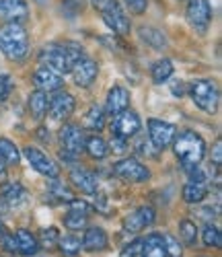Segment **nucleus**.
<instances>
[{
  "instance_id": "nucleus-1",
  "label": "nucleus",
  "mask_w": 222,
  "mask_h": 257,
  "mask_svg": "<svg viewBox=\"0 0 222 257\" xmlns=\"http://www.w3.org/2000/svg\"><path fill=\"white\" fill-rule=\"evenodd\" d=\"M84 58L82 48L74 46V44H64V46H46L39 54V60L43 66H48L52 70H56L58 74H68L72 70V66Z\"/></svg>"
},
{
  "instance_id": "nucleus-2",
  "label": "nucleus",
  "mask_w": 222,
  "mask_h": 257,
  "mask_svg": "<svg viewBox=\"0 0 222 257\" xmlns=\"http://www.w3.org/2000/svg\"><path fill=\"white\" fill-rule=\"evenodd\" d=\"M0 50L9 60H23L29 54V35L21 23H5L0 27Z\"/></svg>"
},
{
  "instance_id": "nucleus-3",
  "label": "nucleus",
  "mask_w": 222,
  "mask_h": 257,
  "mask_svg": "<svg viewBox=\"0 0 222 257\" xmlns=\"http://www.w3.org/2000/svg\"><path fill=\"white\" fill-rule=\"evenodd\" d=\"M173 151H175L177 159H179L185 167L199 165L202 159L206 157V142L199 134L185 130L179 136L173 138Z\"/></svg>"
},
{
  "instance_id": "nucleus-4",
  "label": "nucleus",
  "mask_w": 222,
  "mask_h": 257,
  "mask_svg": "<svg viewBox=\"0 0 222 257\" xmlns=\"http://www.w3.org/2000/svg\"><path fill=\"white\" fill-rule=\"evenodd\" d=\"M189 95H191L193 103H195L202 111L214 113V111L218 109L220 93H218V87L214 84V80H208V78L193 80L191 87H189Z\"/></svg>"
},
{
  "instance_id": "nucleus-5",
  "label": "nucleus",
  "mask_w": 222,
  "mask_h": 257,
  "mask_svg": "<svg viewBox=\"0 0 222 257\" xmlns=\"http://www.w3.org/2000/svg\"><path fill=\"white\" fill-rule=\"evenodd\" d=\"M187 23L197 31V33H206L210 27V21H212V7L208 0H189L187 3Z\"/></svg>"
},
{
  "instance_id": "nucleus-6",
  "label": "nucleus",
  "mask_w": 222,
  "mask_h": 257,
  "mask_svg": "<svg viewBox=\"0 0 222 257\" xmlns=\"http://www.w3.org/2000/svg\"><path fill=\"white\" fill-rule=\"evenodd\" d=\"M177 136V127L163 119H148V138L157 151H165L173 144V138Z\"/></svg>"
},
{
  "instance_id": "nucleus-7",
  "label": "nucleus",
  "mask_w": 222,
  "mask_h": 257,
  "mask_svg": "<svg viewBox=\"0 0 222 257\" xmlns=\"http://www.w3.org/2000/svg\"><path fill=\"white\" fill-rule=\"evenodd\" d=\"M114 173L126 181H132V183H144L150 179V171L138 161V159H122L114 165Z\"/></svg>"
},
{
  "instance_id": "nucleus-8",
  "label": "nucleus",
  "mask_w": 222,
  "mask_h": 257,
  "mask_svg": "<svg viewBox=\"0 0 222 257\" xmlns=\"http://www.w3.org/2000/svg\"><path fill=\"white\" fill-rule=\"evenodd\" d=\"M140 127H142V121H140L138 113L124 109L122 113L116 115V121H114V125H111V130H114V136L130 140L132 136H136L140 132Z\"/></svg>"
},
{
  "instance_id": "nucleus-9",
  "label": "nucleus",
  "mask_w": 222,
  "mask_h": 257,
  "mask_svg": "<svg viewBox=\"0 0 222 257\" xmlns=\"http://www.w3.org/2000/svg\"><path fill=\"white\" fill-rule=\"evenodd\" d=\"M23 155H25V159L29 161V165L37 171V173L46 175V177H58L60 167H58L46 153H41L39 148L27 146V148H23Z\"/></svg>"
},
{
  "instance_id": "nucleus-10",
  "label": "nucleus",
  "mask_w": 222,
  "mask_h": 257,
  "mask_svg": "<svg viewBox=\"0 0 222 257\" xmlns=\"http://www.w3.org/2000/svg\"><path fill=\"white\" fill-rule=\"evenodd\" d=\"M60 144L64 148V153L80 155L84 151V134L80 130V125H76V123H64L62 130H60Z\"/></svg>"
},
{
  "instance_id": "nucleus-11",
  "label": "nucleus",
  "mask_w": 222,
  "mask_h": 257,
  "mask_svg": "<svg viewBox=\"0 0 222 257\" xmlns=\"http://www.w3.org/2000/svg\"><path fill=\"white\" fill-rule=\"evenodd\" d=\"M103 21H105V25L114 31L116 35H130V29H132V25H130V19L126 17V13H124V9L120 7V3H114L109 9H105L103 11Z\"/></svg>"
},
{
  "instance_id": "nucleus-12",
  "label": "nucleus",
  "mask_w": 222,
  "mask_h": 257,
  "mask_svg": "<svg viewBox=\"0 0 222 257\" xmlns=\"http://www.w3.org/2000/svg\"><path fill=\"white\" fill-rule=\"evenodd\" d=\"M74 107H76L74 97L66 91H56L54 97L48 101V111L52 119H66L68 115H72Z\"/></svg>"
},
{
  "instance_id": "nucleus-13",
  "label": "nucleus",
  "mask_w": 222,
  "mask_h": 257,
  "mask_svg": "<svg viewBox=\"0 0 222 257\" xmlns=\"http://www.w3.org/2000/svg\"><path fill=\"white\" fill-rule=\"evenodd\" d=\"M33 84L37 91H43V93H54V91H60L62 84H64V76L58 74L56 70L48 68V66H41L35 70L33 74Z\"/></svg>"
},
{
  "instance_id": "nucleus-14",
  "label": "nucleus",
  "mask_w": 222,
  "mask_h": 257,
  "mask_svg": "<svg viewBox=\"0 0 222 257\" xmlns=\"http://www.w3.org/2000/svg\"><path fill=\"white\" fill-rule=\"evenodd\" d=\"M72 76H74V82L78 84V87L86 89V87H91L93 80L97 78V72H99V66H97V62L91 60V58H82L78 60L74 66H72Z\"/></svg>"
},
{
  "instance_id": "nucleus-15",
  "label": "nucleus",
  "mask_w": 222,
  "mask_h": 257,
  "mask_svg": "<svg viewBox=\"0 0 222 257\" xmlns=\"http://www.w3.org/2000/svg\"><path fill=\"white\" fill-rule=\"evenodd\" d=\"M29 15L25 0H0V19L5 23H23Z\"/></svg>"
},
{
  "instance_id": "nucleus-16",
  "label": "nucleus",
  "mask_w": 222,
  "mask_h": 257,
  "mask_svg": "<svg viewBox=\"0 0 222 257\" xmlns=\"http://www.w3.org/2000/svg\"><path fill=\"white\" fill-rule=\"evenodd\" d=\"M154 218H157V214H154V208H150V206H142V208H138L136 212H132L130 216H126V220H124V228L128 230V232H140L142 228H146V226H150L152 222H154Z\"/></svg>"
},
{
  "instance_id": "nucleus-17",
  "label": "nucleus",
  "mask_w": 222,
  "mask_h": 257,
  "mask_svg": "<svg viewBox=\"0 0 222 257\" xmlns=\"http://www.w3.org/2000/svg\"><path fill=\"white\" fill-rule=\"evenodd\" d=\"M70 181L78 191H82V194H97V189H99L97 177L93 173H88V171H84V169H72L70 171Z\"/></svg>"
},
{
  "instance_id": "nucleus-18",
  "label": "nucleus",
  "mask_w": 222,
  "mask_h": 257,
  "mask_svg": "<svg viewBox=\"0 0 222 257\" xmlns=\"http://www.w3.org/2000/svg\"><path fill=\"white\" fill-rule=\"evenodd\" d=\"M15 243H17V253L25 255V257H33L41 249L37 237L31 234L29 230H25V228H21V230L15 232Z\"/></svg>"
},
{
  "instance_id": "nucleus-19",
  "label": "nucleus",
  "mask_w": 222,
  "mask_h": 257,
  "mask_svg": "<svg viewBox=\"0 0 222 257\" xmlns=\"http://www.w3.org/2000/svg\"><path fill=\"white\" fill-rule=\"evenodd\" d=\"M130 105V93L124 87H114L107 93V113L109 115H118L124 109H128Z\"/></svg>"
},
{
  "instance_id": "nucleus-20",
  "label": "nucleus",
  "mask_w": 222,
  "mask_h": 257,
  "mask_svg": "<svg viewBox=\"0 0 222 257\" xmlns=\"http://www.w3.org/2000/svg\"><path fill=\"white\" fill-rule=\"evenodd\" d=\"M29 194H27V189L21 185V183H9L5 185L3 189V202L9 206V208H19V206H23L27 202Z\"/></svg>"
},
{
  "instance_id": "nucleus-21",
  "label": "nucleus",
  "mask_w": 222,
  "mask_h": 257,
  "mask_svg": "<svg viewBox=\"0 0 222 257\" xmlns=\"http://www.w3.org/2000/svg\"><path fill=\"white\" fill-rule=\"evenodd\" d=\"M142 257H167V249H165V241L163 234L150 232L146 239H142V249H140Z\"/></svg>"
},
{
  "instance_id": "nucleus-22",
  "label": "nucleus",
  "mask_w": 222,
  "mask_h": 257,
  "mask_svg": "<svg viewBox=\"0 0 222 257\" xmlns=\"http://www.w3.org/2000/svg\"><path fill=\"white\" fill-rule=\"evenodd\" d=\"M107 247V232L101 226H91L82 237V249L86 251H101Z\"/></svg>"
},
{
  "instance_id": "nucleus-23",
  "label": "nucleus",
  "mask_w": 222,
  "mask_h": 257,
  "mask_svg": "<svg viewBox=\"0 0 222 257\" xmlns=\"http://www.w3.org/2000/svg\"><path fill=\"white\" fill-rule=\"evenodd\" d=\"M48 93L43 91H33L29 95V111L33 115V119H43L48 113Z\"/></svg>"
},
{
  "instance_id": "nucleus-24",
  "label": "nucleus",
  "mask_w": 222,
  "mask_h": 257,
  "mask_svg": "<svg viewBox=\"0 0 222 257\" xmlns=\"http://www.w3.org/2000/svg\"><path fill=\"white\" fill-rule=\"evenodd\" d=\"M181 196L187 204H199V202H204V198L208 196V185L206 183H187L183 185V191H181Z\"/></svg>"
},
{
  "instance_id": "nucleus-25",
  "label": "nucleus",
  "mask_w": 222,
  "mask_h": 257,
  "mask_svg": "<svg viewBox=\"0 0 222 257\" xmlns=\"http://www.w3.org/2000/svg\"><path fill=\"white\" fill-rule=\"evenodd\" d=\"M84 151L88 153V157L95 159V161H101L109 155V146L107 142L101 138V136H91L84 140Z\"/></svg>"
},
{
  "instance_id": "nucleus-26",
  "label": "nucleus",
  "mask_w": 222,
  "mask_h": 257,
  "mask_svg": "<svg viewBox=\"0 0 222 257\" xmlns=\"http://www.w3.org/2000/svg\"><path fill=\"white\" fill-rule=\"evenodd\" d=\"M140 37L142 41H146V44L154 50H163L167 48V37L163 31L154 29V27H140Z\"/></svg>"
},
{
  "instance_id": "nucleus-27",
  "label": "nucleus",
  "mask_w": 222,
  "mask_h": 257,
  "mask_svg": "<svg viewBox=\"0 0 222 257\" xmlns=\"http://www.w3.org/2000/svg\"><path fill=\"white\" fill-rule=\"evenodd\" d=\"M21 161V153L19 148L15 146V142L0 138V163L3 165H19Z\"/></svg>"
},
{
  "instance_id": "nucleus-28",
  "label": "nucleus",
  "mask_w": 222,
  "mask_h": 257,
  "mask_svg": "<svg viewBox=\"0 0 222 257\" xmlns=\"http://www.w3.org/2000/svg\"><path fill=\"white\" fill-rule=\"evenodd\" d=\"M84 125L88 127V130H93V132H101V130H103V125H105V113H103L101 107L93 105L91 109L86 111V115H84Z\"/></svg>"
},
{
  "instance_id": "nucleus-29",
  "label": "nucleus",
  "mask_w": 222,
  "mask_h": 257,
  "mask_svg": "<svg viewBox=\"0 0 222 257\" xmlns=\"http://www.w3.org/2000/svg\"><path fill=\"white\" fill-rule=\"evenodd\" d=\"M48 191H50L54 198H58V200H62V202H72V200H74L72 189H70L68 185H64L58 177H52V181L48 183Z\"/></svg>"
},
{
  "instance_id": "nucleus-30",
  "label": "nucleus",
  "mask_w": 222,
  "mask_h": 257,
  "mask_svg": "<svg viewBox=\"0 0 222 257\" xmlns=\"http://www.w3.org/2000/svg\"><path fill=\"white\" fill-rule=\"evenodd\" d=\"M173 76V62L171 60H159L157 64L152 66V80L154 82H167Z\"/></svg>"
},
{
  "instance_id": "nucleus-31",
  "label": "nucleus",
  "mask_w": 222,
  "mask_h": 257,
  "mask_svg": "<svg viewBox=\"0 0 222 257\" xmlns=\"http://www.w3.org/2000/svg\"><path fill=\"white\" fill-rule=\"evenodd\" d=\"M202 239H204V245L206 247H214V249H220L222 247V232L212 222H206V226L202 230Z\"/></svg>"
},
{
  "instance_id": "nucleus-32",
  "label": "nucleus",
  "mask_w": 222,
  "mask_h": 257,
  "mask_svg": "<svg viewBox=\"0 0 222 257\" xmlns=\"http://www.w3.org/2000/svg\"><path fill=\"white\" fill-rule=\"evenodd\" d=\"M86 218H88V214L70 210V212L64 216V226H66V228H70V230H80V228L86 226Z\"/></svg>"
},
{
  "instance_id": "nucleus-33",
  "label": "nucleus",
  "mask_w": 222,
  "mask_h": 257,
  "mask_svg": "<svg viewBox=\"0 0 222 257\" xmlns=\"http://www.w3.org/2000/svg\"><path fill=\"white\" fill-rule=\"evenodd\" d=\"M58 245H60V251H62L64 255H68V257L78 255L80 249H82V243H80V239H76V237H60Z\"/></svg>"
},
{
  "instance_id": "nucleus-34",
  "label": "nucleus",
  "mask_w": 222,
  "mask_h": 257,
  "mask_svg": "<svg viewBox=\"0 0 222 257\" xmlns=\"http://www.w3.org/2000/svg\"><path fill=\"white\" fill-rule=\"evenodd\" d=\"M179 232H181L185 245H189V247L195 245V241H197V226H195V222H191V220H181V222H179Z\"/></svg>"
},
{
  "instance_id": "nucleus-35",
  "label": "nucleus",
  "mask_w": 222,
  "mask_h": 257,
  "mask_svg": "<svg viewBox=\"0 0 222 257\" xmlns=\"http://www.w3.org/2000/svg\"><path fill=\"white\" fill-rule=\"evenodd\" d=\"M39 247H54V245H58V241H60V232H58V228H54V226H50V228H43L41 232H39Z\"/></svg>"
},
{
  "instance_id": "nucleus-36",
  "label": "nucleus",
  "mask_w": 222,
  "mask_h": 257,
  "mask_svg": "<svg viewBox=\"0 0 222 257\" xmlns=\"http://www.w3.org/2000/svg\"><path fill=\"white\" fill-rule=\"evenodd\" d=\"M163 241H165L167 257H181V245L173 234H163Z\"/></svg>"
},
{
  "instance_id": "nucleus-37",
  "label": "nucleus",
  "mask_w": 222,
  "mask_h": 257,
  "mask_svg": "<svg viewBox=\"0 0 222 257\" xmlns=\"http://www.w3.org/2000/svg\"><path fill=\"white\" fill-rule=\"evenodd\" d=\"M13 78L9 74H0V103H5L13 93Z\"/></svg>"
},
{
  "instance_id": "nucleus-38",
  "label": "nucleus",
  "mask_w": 222,
  "mask_h": 257,
  "mask_svg": "<svg viewBox=\"0 0 222 257\" xmlns=\"http://www.w3.org/2000/svg\"><path fill=\"white\" fill-rule=\"evenodd\" d=\"M140 249H142V239H136V241H132L130 245H126L122 249V257H138Z\"/></svg>"
},
{
  "instance_id": "nucleus-39",
  "label": "nucleus",
  "mask_w": 222,
  "mask_h": 257,
  "mask_svg": "<svg viewBox=\"0 0 222 257\" xmlns=\"http://www.w3.org/2000/svg\"><path fill=\"white\" fill-rule=\"evenodd\" d=\"M146 0H126V7L130 9V13H134V15H142L146 11Z\"/></svg>"
},
{
  "instance_id": "nucleus-40",
  "label": "nucleus",
  "mask_w": 222,
  "mask_h": 257,
  "mask_svg": "<svg viewBox=\"0 0 222 257\" xmlns=\"http://www.w3.org/2000/svg\"><path fill=\"white\" fill-rule=\"evenodd\" d=\"M111 151L118 153V155L126 153V151H128V140H124V138H120V136H114V138H111Z\"/></svg>"
},
{
  "instance_id": "nucleus-41",
  "label": "nucleus",
  "mask_w": 222,
  "mask_h": 257,
  "mask_svg": "<svg viewBox=\"0 0 222 257\" xmlns=\"http://www.w3.org/2000/svg\"><path fill=\"white\" fill-rule=\"evenodd\" d=\"M212 163H214L216 169H220V165H222V142H220V140L214 142V148H212Z\"/></svg>"
},
{
  "instance_id": "nucleus-42",
  "label": "nucleus",
  "mask_w": 222,
  "mask_h": 257,
  "mask_svg": "<svg viewBox=\"0 0 222 257\" xmlns=\"http://www.w3.org/2000/svg\"><path fill=\"white\" fill-rule=\"evenodd\" d=\"M0 241H3V247L7 249V251H11V253H15L17 251V243H15V234H9V232H5L3 237H0Z\"/></svg>"
},
{
  "instance_id": "nucleus-43",
  "label": "nucleus",
  "mask_w": 222,
  "mask_h": 257,
  "mask_svg": "<svg viewBox=\"0 0 222 257\" xmlns=\"http://www.w3.org/2000/svg\"><path fill=\"white\" fill-rule=\"evenodd\" d=\"M70 204V210H76V212H82V214H88L91 212V206H88L84 200H72V202H68Z\"/></svg>"
},
{
  "instance_id": "nucleus-44",
  "label": "nucleus",
  "mask_w": 222,
  "mask_h": 257,
  "mask_svg": "<svg viewBox=\"0 0 222 257\" xmlns=\"http://www.w3.org/2000/svg\"><path fill=\"white\" fill-rule=\"evenodd\" d=\"M91 3H93V7L97 9V11H105V9H109L111 5H114V3H118V0H91Z\"/></svg>"
},
{
  "instance_id": "nucleus-45",
  "label": "nucleus",
  "mask_w": 222,
  "mask_h": 257,
  "mask_svg": "<svg viewBox=\"0 0 222 257\" xmlns=\"http://www.w3.org/2000/svg\"><path fill=\"white\" fill-rule=\"evenodd\" d=\"M7 181V165L0 163V183H5Z\"/></svg>"
},
{
  "instance_id": "nucleus-46",
  "label": "nucleus",
  "mask_w": 222,
  "mask_h": 257,
  "mask_svg": "<svg viewBox=\"0 0 222 257\" xmlns=\"http://www.w3.org/2000/svg\"><path fill=\"white\" fill-rule=\"evenodd\" d=\"M7 232V228H5V224H3V220H0V237H3V234Z\"/></svg>"
}]
</instances>
